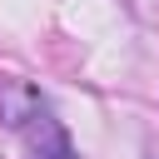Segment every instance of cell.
Returning a JSON list of instances; mask_svg holds the SVG:
<instances>
[{
    "label": "cell",
    "instance_id": "obj_1",
    "mask_svg": "<svg viewBox=\"0 0 159 159\" xmlns=\"http://www.w3.org/2000/svg\"><path fill=\"white\" fill-rule=\"evenodd\" d=\"M30 159H80V154L70 149L65 129L50 114H35V149H30Z\"/></svg>",
    "mask_w": 159,
    "mask_h": 159
}]
</instances>
